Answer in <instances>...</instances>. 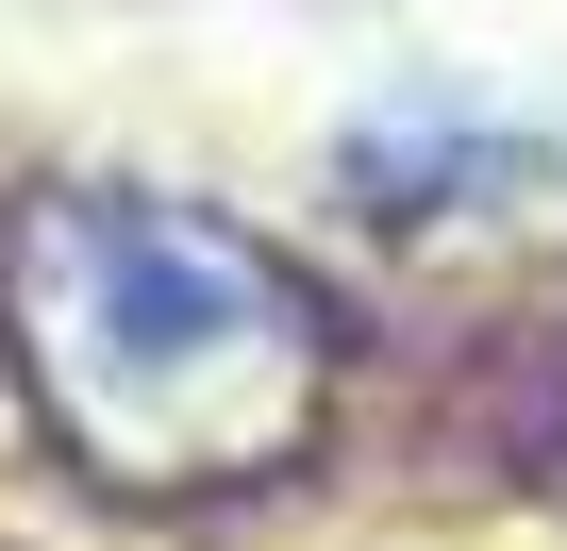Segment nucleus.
<instances>
[{
  "instance_id": "obj_1",
  "label": "nucleus",
  "mask_w": 567,
  "mask_h": 551,
  "mask_svg": "<svg viewBox=\"0 0 567 551\" xmlns=\"http://www.w3.org/2000/svg\"><path fill=\"white\" fill-rule=\"evenodd\" d=\"M0 351L68 468L117 501H234L334 435V302L267 234L151 201V184H51L0 234Z\"/></svg>"
}]
</instances>
